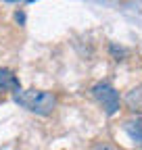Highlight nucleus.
Instances as JSON below:
<instances>
[{
    "mask_svg": "<svg viewBox=\"0 0 142 150\" xmlns=\"http://www.w3.org/2000/svg\"><path fill=\"white\" fill-rule=\"evenodd\" d=\"M13 100L36 115H50L57 108V96L42 90H17L13 94Z\"/></svg>",
    "mask_w": 142,
    "mask_h": 150,
    "instance_id": "1",
    "label": "nucleus"
},
{
    "mask_svg": "<svg viewBox=\"0 0 142 150\" xmlns=\"http://www.w3.org/2000/svg\"><path fill=\"white\" fill-rule=\"evenodd\" d=\"M92 96L98 100V104L104 108L107 115H115L119 110V92L111 83H96L92 88Z\"/></svg>",
    "mask_w": 142,
    "mask_h": 150,
    "instance_id": "2",
    "label": "nucleus"
},
{
    "mask_svg": "<svg viewBox=\"0 0 142 150\" xmlns=\"http://www.w3.org/2000/svg\"><path fill=\"white\" fill-rule=\"evenodd\" d=\"M123 131L130 136V140L142 148V117H136V119H128V121H123Z\"/></svg>",
    "mask_w": 142,
    "mask_h": 150,
    "instance_id": "3",
    "label": "nucleus"
},
{
    "mask_svg": "<svg viewBox=\"0 0 142 150\" xmlns=\"http://www.w3.org/2000/svg\"><path fill=\"white\" fill-rule=\"evenodd\" d=\"M0 90L2 92H13V94L17 90H21L19 79H17V75L11 69H0Z\"/></svg>",
    "mask_w": 142,
    "mask_h": 150,
    "instance_id": "4",
    "label": "nucleus"
},
{
    "mask_svg": "<svg viewBox=\"0 0 142 150\" xmlns=\"http://www.w3.org/2000/svg\"><path fill=\"white\" fill-rule=\"evenodd\" d=\"M126 106H128L132 112L142 115V83L128 92V96H126Z\"/></svg>",
    "mask_w": 142,
    "mask_h": 150,
    "instance_id": "5",
    "label": "nucleus"
},
{
    "mask_svg": "<svg viewBox=\"0 0 142 150\" xmlns=\"http://www.w3.org/2000/svg\"><path fill=\"white\" fill-rule=\"evenodd\" d=\"M90 150H117V148L111 146V144H96V146H92Z\"/></svg>",
    "mask_w": 142,
    "mask_h": 150,
    "instance_id": "6",
    "label": "nucleus"
},
{
    "mask_svg": "<svg viewBox=\"0 0 142 150\" xmlns=\"http://www.w3.org/2000/svg\"><path fill=\"white\" fill-rule=\"evenodd\" d=\"M0 100H2V94H0Z\"/></svg>",
    "mask_w": 142,
    "mask_h": 150,
    "instance_id": "7",
    "label": "nucleus"
}]
</instances>
